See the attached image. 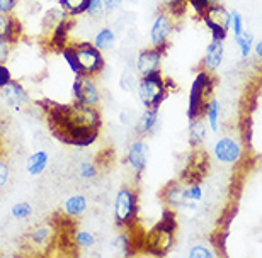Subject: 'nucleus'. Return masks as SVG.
I'll return each instance as SVG.
<instances>
[{
  "instance_id": "obj_14",
  "label": "nucleus",
  "mask_w": 262,
  "mask_h": 258,
  "mask_svg": "<svg viewBox=\"0 0 262 258\" xmlns=\"http://www.w3.org/2000/svg\"><path fill=\"white\" fill-rule=\"evenodd\" d=\"M146 161H148V145L145 141H135L131 143L128 150V163L133 170L141 175L146 168Z\"/></svg>"
},
{
  "instance_id": "obj_40",
  "label": "nucleus",
  "mask_w": 262,
  "mask_h": 258,
  "mask_svg": "<svg viewBox=\"0 0 262 258\" xmlns=\"http://www.w3.org/2000/svg\"><path fill=\"white\" fill-rule=\"evenodd\" d=\"M227 238H228V231H223L220 236H214V238L211 240V243L216 245V250L220 251L222 255H227L225 251H227V248H225V243H227Z\"/></svg>"
},
{
  "instance_id": "obj_15",
  "label": "nucleus",
  "mask_w": 262,
  "mask_h": 258,
  "mask_svg": "<svg viewBox=\"0 0 262 258\" xmlns=\"http://www.w3.org/2000/svg\"><path fill=\"white\" fill-rule=\"evenodd\" d=\"M2 93H4L7 104L12 105V107H15V109L23 107V105H26L29 102V96H28V92H26V88L15 80H10L7 85H5L2 88Z\"/></svg>"
},
{
  "instance_id": "obj_31",
  "label": "nucleus",
  "mask_w": 262,
  "mask_h": 258,
  "mask_svg": "<svg viewBox=\"0 0 262 258\" xmlns=\"http://www.w3.org/2000/svg\"><path fill=\"white\" fill-rule=\"evenodd\" d=\"M10 213H12V216L15 219H26L33 214V207H31L29 202H17L12 206Z\"/></svg>"
},
{
  "instance_id": "obj_41",
  "label": "nucleus",
  "mask_w": 262,
  "mask_h": 258,
  "mask_svg": "<svg viewBox=\"0 0 262 258\" xmlns=\"http://www.w3.org/2000/svg\"><path fill=\"white\" fill-rule=\"evenodd\" d=\"M12 80V75H10V70L5 66V63H0V90L7 85V83Z\"/></svg>"
},
{
  "instance_id": "obj_26",
  "label": "nucleus",
  "mask_w": 262,
  "mask_h": 258,
  "mask_svg": "<svg viewBox=\"0 0 262 258\" xmlns=\"http://www.w3.org/2000/svg\"><path fill=\"white\" fill-rule=\"evenodd\" d=\"M162 4L165 7V12L172 17H181L182 14H186L187 0H162Z\"/></svg>"
},
{
  "instance_id": "obj_9",
  "label": "nucleus",
  "mask_w": 262,
  "mask_h": 258,
  "mask_svg": "<svg viewBox=\"0 0 262 258\" xmlns=\"http://www.w3.org/2000/svg\"><path fill=\"white\" fill-rule=\"evenodd\" d=\"M73 93H75V99L78 104L82 105H91V107H96L101 101L99 97V90L96 87V83L91 80V77L82 75L75 78V83H73Z\"/></svg>"
},
{
  "instance_id": "obj_30",
  "label": "nucleus",
  "mask_w": 262,
  "mask_h": 258,
  "mask_svg": "<svg viewBox=\"0 0 262 258\" xmlns=\"http://www.w3.org/2000/svg\"><path fill=\"white\" fill-rule=\"evenodd\" d=\"M73 241H75L77 246L80 248H91L92 245H96V236L92 233H87V231H78L73 236Z\"/></svg>"
},
{
  "instance_id": "obj_23",
  "label": "nucleus",
  "mask_w": 262,
  "mask_h": 258,
  "mask_svg": "<svg viewBox=\"0 0 262 258\" xmlns=\"http://www.w3.org/2000/svg\"><path fill=\"white\" fill-rule=\"evenodd\" d=\"M60 7L65 10L68 15H80L87 12L89 2L91 0H58Z\"/></svg>"
},
{
  "instance_id": "obj_1",
  "label": "nucleus",
  "mask_w": 262,
  "mask_h": 258,
  "mask_svg": "<svg viewBox=\"0 0 262 258\" xmlns=\"http://www.w3.org/2000/svg\"><path fill=\"white\" fill-rule=\"evenodd\" d=\"M48 118V126L61 143L70 146H89L97 139L102 126L96 107L82 104L61 105L58 102L41 104Z\"/></svg>"
},
{
  "instance_id": "obj_3",
  "label": "nucleus",
  "mask_w": 262,
  "mask_h": 258,
  "mask_svg": "<svg viewBox=\"0 0 262 258\" xmlns=\"http://www.w3.org/2000/svg\"><path fill=\"white\" fill-rule=\"evenodd\" d=\"M213 96V77L211 72L201 70L196 75L194 82L191 85L189 93V107H187V119H198L201 118L203 112H206L208 104Z\"/></svg>"
},
{
  "instance_id": "obj_33",
  "label": "nucleus",
  "mask_w": 262,
  "mask_h": 258,
  "mask_svg": "<svg viewBox=\"0 0 262 258\" xmlns=\"http://www.w3.org/2000/svg\"><path fill=\"white\" fill-rule=\"evenodd\" d=\"M232 29H233L235 38L244 34V19H242V14L237 12V10H232Z\"/></svg>"
},
{
  "instance_id": "obj_28",
  "label": "nucleus",
  "mask_w": 262,
  "mask_h": 258,
  "mask_svg": "<svg viewBox=\"0 0 262 258\" xmlns=\"http://www.w3.org/2000/svg\"><path fill=\"white\" fill-rule=\"evenodd\" d=\"M218 115H220V104L216 99H211L208 104V109H206V118H208V123L209 126H211V129H213V133H216L218 128H220V124H218Z\"/></svg>"
},
{
  "instance_id": "obj_10",
  "label": "nucleus",
  "mask_w": 262,
  "mask_h": 258,
  "mask_svg": "<svg viewBox=\"0 0 262 258\" xmlns=\"http://www.w3.org/2000/svg\"><path fill=\"white\" fill-rule=\"evenodd\" d=\"M53 241H55V229L51 223L36 226L28 234V243L31 246V250L36 251V253H46Z\"/></svg>"
},
{
  "instance_id": "obj_11",
  "label": "nucleus",
  "mask_w": 262,
  "mask_h": 258,
  "mask_svg": "<svg viewBox=\"0 0 262 258\" xmlns=\"http://www.w3.org/2000/svg\"><path fill=\"white\" fill-rule=\"evenodd\" d=\"M162 55H164V51L155 48V46L141 51L138 55V60H136V70H138L140 75L145 77L154 72H159L160 63H162Z\"/></svg>"
},
{
  "instance_id": "obj_32",
  "label": "nucleus",
  "mask_w": 262,
  "mask_h": 258,
  "mask_svg": "<svg viewBox=\"0 0 262 258\" xmlns=\"http://www.w3.org/2000/svg\"><path fill=\"white\" fill-rule=\"evenodd\" d=\"M104 4H102V0H91L89 2V7H87V14L91 15V17L94 19H99V17H102L104 15Z\"/></svg>"
},
{
  "instance_id": "obj_17",
  "label": "nucleus",
  "mask_w": 262,
  "mask_h": 258,
  "mask_svg": "<svg viewBox=\"0 0 262 258\" xmlns=\"http://www.w3.org/2000/svg\"><path fill=\"white\" fill-rule=\"evenodd\" d=\"M23 28H20L19 20L12 17L10 14L0 12V39H7L10 43H15L19 39Z\"/></svg>"
},
{
  "instance_id": "obj_38",
  "label": "nucleus",
  "mask_w": 262,
  "mask_h": 258,
  "mask_svg": "<svg viewBox=\"0 0 262 258\" xmlns=\"http://www.w3.org/2000/svg\"><path fill=\"white\" fill-rule=\"evenodd\" d=\"M242 136H244V139H245V145L250 146V143H252V119L247 118L242 123Z\"/></svg>"
},
{
  "instance_id": "obj_7",
  "label": "nucleus",
  "mask_w": 262,
  "mask_h": 258,
  "mask_svg": "<svg viewBox=\"0 0 262 258\" xmlns=\"http://www.w3.org/2000/svg\"><path fill=\"white\" fill-rule=\"evenodd\" d=\"M174 33V22H172L170 14L160 12L154 20V26L150 29V41L151 46L159 48L165 53V48L169 46V39Z\"/></svg>"
},
{
  "instance_id": "obj_12",
  "label": "nucleus",
  "mask_w": 262,
  "mask_h": 258,
  "mask_svg": "<svg viewBox=\"0 0 262 258\" xmlns=\"http://www.w3.org/2000/svg\"><path fill=\"white\" fill-rule=\"evenodd\" d=\"M208 168V160H206V153H203L201 150L194 151L189 158V163H187L184 173H182V180H186L187 183H198L203 178V175L206 173Z\"/></svg>"
},
{
  "instance_id": "obj_39",
  "label": "nucleus",
  "mask_w": 262,
  "mask_h": 258,
  "mask_svg": "<svg viewBox=\"0 0 262 258\" xmlns=\"http://www.w3.org/2000/svg\"><path fill=\"white\" fill-rule=\"evenodd\" d=\"M187 196H189V201L199 202L203 199V189L198 183H191V185H187Z\"/></svg>"
},
{
  "instance_id": "obj_8",
  "label": "nucleus",
  "mask_w": 262,
  "mask_h": 258,
  "mask_svg": "<svg viewBox=\"0 0 262 258\" xmlns=\"http://www.w3.org/2000/svg\"><path fill=\"white\" fill-rule=\"evenodd\" d=\"M162 197H164V202L167 204V207H170V209H181V207H187L192 210L196 209V202L189 201L187 187L184 183L170 182L169 185L164 189V192H162Z\"/></svg>"
},
{
  "instance_id": "obj_44",
  "label": "nucleus",
  "mask_w": 262,
  "mask_h": 258,
  "mask_svg": "<svg viewBox=\"0 0 262 258\" xmlns=\"http://www.w3.org/2000/svg\"><path fill=\"white\" fill-rule=\"evenodd\" d=\"M17 5V0H0V12L10 14Z\"/></svg>"
},
{
  "instance_id": "obj_37",
  "label": "nucleus",
  "mask_w": 262,
  "mask_h": 258,
  "mask_svg": "<svg viewBox=\"0 0 262 258\" xmlns=\"http://www.w3.org/2000/svg\"><path fill=\"white\" fill-rule=\"evenodd\" d=\"M187 4H189L191 7L194 9L196 12L199 14V17L206 14V10H208L209 7H211V4H209V0H187Z\"/></svg>"
},
{
  "instance_id": "obj_4",
  "label": "nucleus",
  "mask_w": 262,
  "mask_h": 258,
  "mask_svg": "<svg viewBox=\"0 0 262 258\" xmlns=\"http://www.w3.org/2000/svg\"><path fill=\"white\" fill-rule=\"evenodd\" d=\"M136 90H138L140 102L143 104L145 109H159L160 104L167 97V93H169L167 80L162 77L160 70L141 77Z\"/></svg>"
},
{
  "instance_id": "obj_19",
  "label": "nucleus",
  "mask_w": 262,
  "mask_h": 258,
  "mask_svg": "<svg viewBox=\"0 0 262 258\" xmlns=\"http://www.w3.org/2000/svg\"><path fill=\"white\" fill-rule=\"evenodd\" d=\"M189 145L192 148H198V146L203 145L204 138H206V128H204V123L201 118L189 121Z\"/></svg>"
},
{
  "instance_id": "obj_6",
  "label": "nucleus",
  "mask_w": 262,
  "mask_h": 258,
  "mask_svg": "<svg viewBox=\"0 0 262 258\" xmlns=\"http://www.w3.org/2000/svg\"><path fill=\"white\" fill-rule=\"evenodd\" d=\"M73 50H75L78 68H80V77L82 75L94 77V75H97V73L102 72L104 58H102L101 50L96 48V44L80 43V44L73 46Z\"/></svg>"
},
{
  "instance_id": "obj_18",
  "label": "nucleus",
  "mask_w": 262,
  "mask_h": 258,
  "mask_svg": "<svg viewBox=\"0 0 262 258\" xmlns=\"http://www.w3.org/2000/svg\"><path fill=\"white\" fill-rule=\"evenodd\" d=\"M70 26H72V20L65 17L53 31H51V33H53V36H51V44H53L56 50L61 51L67 46V36H68Z\"/></svg>"
},
{
  "instance_id": "obj_29",
  "label": "nucleus",
  "mask_w": 262,
  "mask_h": 258,
  "mask_svg": "<svg viewBox=\"0 0 262 258\" xmlns=\"http://www.w3.org/2000/svg\"><path fill=\"white\" fill-rule=\"evenodd\" d=\"M63 58L67 60L68 66H70V70L75 73L77 77H80V68H78V61H77V55H75V50H73V46H65L63 50Z\"/></svg>"
},
{
  "instance_id": "obj_13",
  "label": "nucleus",
  "mask_w": 262,
  "mask_h": 258,
  "mask_svg": "<svg viewBox=\"0 0 262 258\" xmlns=\"http://www.w3.org/2000/svg\"><path fill=\"white\" fill-rule=\"evenodd\" d=\"M214 156L223 163H235L242 156V148L232 138H222L214 145Z\"/></svg>"
},
{
  "instance_id": "obj_34",
  "label": "nucleus",
  "mask_w": 262,
  "mask_h": 258,
  "mask_svg": "<svg viewBox=\"0 0 262 258\" xmlns=\"http://www.w3.org/2000/svg\"><path fill=\"white\" fill-rule=\"evenodd\" d=\"M135 83H136L135 75L131 73L129 68H126V70H124V73H123V77H121V82H119V85H121L123 90L128 92V90H131V88L135 87Z\"/></svg>"
},
{
  "instance_id": "obj_27",
  "label": "nucleus",
  "mask_w": 262,
  "mask_h": 258,
  "mask_svg": "<svg viewBox=\"0 0 262 258\" xmlns=\"http://www.w3.org/2000/svg\"><path fill=\"white\" fill-rule=\"evenodd\" d=\"M235 41H237V44L240 48V56L247 58L254 46V34L249 33V31H244V34L238 36V38H235Z\"/></svg>"
},
{
  "instance_id": "obj_42",
  "label": "nucleus",
  "mask_w": 262,
  "mask_h": 258,
  "mask_svg": "<svg viewBox=\"0 0 262 258\" xmlns=\"http://www.w3.org/2000/svg\"><path fill=\"white\" fill-rule=\"evenodd\" d=\"M9 177H10V168H9L7 163L0 158V189L9 182Z\"/></svg>"
},
{
  "instance_id": "obj_22",
  "label": "nucleus",
  "mask_w": 262,
  "mask_h": 258,
  "mask_svg": "<svg viewBox=\"0 0 262 258\" xmlns=\"http://www.w3.org/2000/svg\"><path fill=\"white\" fill-rule=\"evenodd\" d=\"M63 209H65V214L67 216H72V218H77L80 216L83 210L87 209V201L83 196H72L68 197L65 204H63Z\"/></svg>"
},
{
  "instance_id": "obj_21",
  "label": "nucleus",
  "mask_w": 262,
  "mask_h": 258,
  "mask_svg": "<svg viewBox=\"0 0 262 258\" xmlns=\"http://www.w3.org/2000/svg\"><path fill=\"white\" fill-rule=\"evenodd\" d=\"M48 167V153L46 151H36L28 160V172L31 175H39Z\"/></svg>"
},
{
  "instance_id": "obj_24",
  "label": "nucleus",
  "mask_w": 262,
  "mask_h": 258,
  "mask_svg": "<svg viewBox=\"0 0 262 258\" xmlns=\"http://www.w3.org/2000/svg\"><path fill=\"white\" fill-rule=\"evenodd\" d=\"M114 41H116V36H114V33L109 28H104L97 33L96 36V41H94V44H96L97 50L101 51H106V50H111Z\"/></svg>"
},
{
  "instance_id": "obj_36",
  "label": "nucleus",
  "mask_w": 262,
  "mask_h": 258,
  "mask_svg": "<svg viewBox=\"0 0 262 258\" xmlns=\"http://www.w3.org/2000/svg\"><path fill=\"white\" fill-rule=\"evenodd\" d=\"M78 170H80V177L82 178H94L97 175V167L94 165V163H91V161L82 163Z\"/></svg>"
},
{
  "instance_id": "obj_46",
  "label": "nucleus",
  "mask_w": 262,
  "mask_h": 258,
  "mask_svg": "<svg viewBox=\"0 0 262 258\" xmlns=\"http://www.w3.org/2000/svg\"><path fill=\"white\" fill-rule=\"evenodd\" d=\"M255 55H257L262 60V41H259V43L255 44Z\"/></svg>"
},
{
  "instance_id": "obj_5",
  "label": "nucleus",
  "mask_w": 262,
  "mask_h": 258,
  "mask_svg": "<svg viewBox=\"0 0 262 258\" xmlns=\"http://www.w3.org/2000/svg\"><path fill=\"white\" fill-rule=\"evenodd\" d=\"M136 214H138V197L133 189L123 187L118 192L116 202H114V219L116 224L121 228H126L135 223Z\"/></svg>"
},
{
  "instance_id": "obj_35",
  "label": "nucleus",
  "mask_w": 262,
  "mask_h": 258,
  "mask_svg": "<svg viewBox=\"0 0 262 258\" xmlns=\"http://www.w3.org/2000/svg\"><path fill=\"white\" fill-rule=\"evenodd\" d=\"M189 258H213L214 253L211 250L204 248V246H192L189 250V253H187Z\"/></svg>"
},
{
  "instance_id": "obj_2",
  "label": "nucleus",
  "mask_w": 262,
  "mask_h": 258,
  "mask_svg": "<svg viewBox=\"0 0 262 258\" xmlns=\"http://www.w3.org/2000/svg\"><path fill=\"white\" fill-rule=\"evenodd\" d=\"M177 229V221L174 209L167 207L162 214L160 223L155 224V228L146 236V251L151 255H165L174 243V233Z\"/></svg>"
},
{
  "instance_id": "obj_45",
  "label": "nucleus",
  "mask_w": 262,
  "mask_h": 258,
  "mask_svg": "<svg viewBox=\"0 0 262 258\" xmlns=\"http://www.w3.org/2000/svg\"><path fill=\"white\" fill-rule=\"evenodd\" d=\"M104 4V9H106V12H114L116 9L121 7L123 0H102Z\"/></svg>"
},
{
  "instance_id": "obj_25",
  "label": "nucleus",
  "mask_w": 262,
  "mask_h": 258,
  "mask_svg": "<svg viewBox=\"0 0 262 258\" xmlns=\"http://www.w3.org/2000/svg\"><path fill=\"white\" fill-rule=\"evenodd\" d=\"M203 22L206 24V28L209 29V33H211L213 39L216 41H225L227 39V34H228V29L223 28L222 24H218L216 20H213L211 17H208V15H201Z\"/></svg>"
},
{
  "instance_id": "obj_43",
  "label": "nucleus",
  "mask_w": 262,
  "mask_h": 258,
  "mask_svg": "<svg viewBox=\"0 0 262 258\" xmlns=\"http://www.w3.org/2000/svg\"><path fill=\"white\" fill-rule=\"evenodd\" d=\"M10 46L12 43L7 39H0V63H5L10 55Z\"/></svg>"
},
{
  "instance_id": "obj_16",
  "label": "nucleus",
  "mask_w": 262,
  "mask_h": 258,
  "mask_svg": "<svg viewBox=\"0 0 262 258\" xmlns=\"http://www.w3.org/2000/svg\"><path fill=\"white\" fill-rule=\"evenodd\" d=\"M223 41H216V39H211V43L208 44L206 53H204V58H203V65H204V70L208 72H216L220 65L223 61Z\"/></svg>"
},
{
  "instance_id": "obj_20",
  "label": "nucleus",
  "mask_w": 262,
  "mask_h": 258,
  "mask_svg": "<svg viewBox=\"0 0 262 258\" xmlns=\"http://www.w3.org/2000/svg\"><path fill=\"white\" fill-rule=\"evenodd\" d=\"M157 126H159V109H145L143 115L140 118V133H155Z\"/></svg>"
}]
</instances>
